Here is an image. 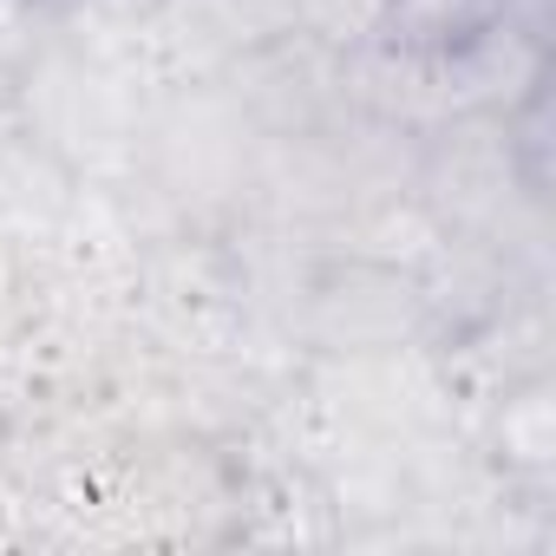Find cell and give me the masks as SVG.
Segmentation results:
<instances>
[{"label": "cell", "instance_id": "cell-1", "mask_svg": "<svg viewBox=\"0 0 556 556\" xmlns=\"http://www.w3.org/2000/svg\"><path fill=\"white\" fill-rule=\"evenodd\" d=\"M14 125L40 151H53L73 177L86 164L138 151L144 138L138 86L86 47H47L27 66H14Z\"/></svg>", "mask_w": 556, "mask_h": 556}, {"label": "cell", "instance_id": "cell-2", "mask_svg": "<svg viewBox=\"0 0 556 556\" xmlns=\"http://www.w3.org/2000/svg\"><path fill=\"white\" fill-rule=\"evenodd\" d=\"M439 328L426 275L393 255H334L302 289V334L334 361L400 354Z\"/></svg>", "mask_w": 556, "mask_h": 556}, {"label": "cell", "instance_id": "cell-3", "mask_svg": "<svg viewBox=\"0 0 556 556\" xmlns=\"http://www.w3.org/2000/svg\"><path fill=\"white\" fill-rule=\"evenodd\" d=\"M491 452L510 484L543 491L556 478V413H549V374H517L497 387L491 413Z\"/></svg>", "mask_w": 556, "mask_h": 556}, {"label": "cell", "instance_id": "cell-4", "mask_svg": "<svg viewBox=\"0 0 556 556\" xmlns=\"http://www.w3.org/2000/svg\"><path fill=\"white\" fill-rule=\"evenodd\" d=\"M21 295H27V268H21V255L8 242H0V348H8V334L21 321Z\"/></svg>", "mask_w": 556, "mask_h": 556}, {"label": "cell", "instance_id": "cell-5", "mask_svg": "<svg viewBox=\"0 0 556 556\" xmlns=\"http://www.w3.org/2000/svg\"><path fill=\"white\" fill-rule=\"evenodd\" d=\"M86 8H92L99 21H112V27H144L151 14L170 8V0H86Z\"/></svg>", "mask_w": 556, "mask_h": 556}, {"label": "cell", "instance_id": "cell-6", "mask_svg": "<svg viewBox=\"0 0 556 556\" xmlns=\"http://www.w3.org/2000/svg\"><path fill=\"white\" fill-rule=\"evenodd\" d=\"M14 8H27V14H60V8H73V0H14Z\"/></svg>", "mask_w": 556, "mask_h": 556}]
</instances>
